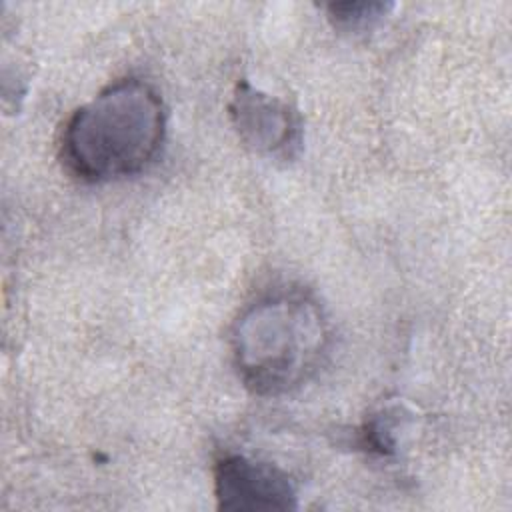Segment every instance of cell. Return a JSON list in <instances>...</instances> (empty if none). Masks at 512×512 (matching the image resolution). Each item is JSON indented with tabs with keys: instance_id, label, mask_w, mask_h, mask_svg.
<instances>
[{
	"instance_id": "obj_1",
	"label": "cell",
	"mask_w": 512,
	"mask_h": 512,
	"mask_svg": "<svg viewBox=\"0 0 512 512\" xmlns=\"http://www.w3.org/2000/svg\"><path fill=\"white\" fill-rule=\"evenodd\" d=\"M166 106L144 80L124 78L100 90L66 122L60 156L82 182L102 184L146 170L166 140Z\"/></svg>"
},
{
	"instance_id": "obj_2",
	"label": "cell",
	"mask_w": 512,
	"mask_h": 512,
	"mask_svg": "<svg viewBox=\"0 0 512 512\" xmlns=\"http://www.w3.org/2000/svg\"><path fill=\"white\" fill-rule=\"evenodd\" d=\"M330 344L322 306L308 292L280 290L250 304L232 328V356L244 386L282 396L308 382Z\"/></svg>"
},
{
	"instance_id": "obj_3",
	"label": "cell",
	"mask_w": 512,
	"mask_h": 512,
	"mask_svg": "<svg viewBox=\"0 0 512 512\" xmlns=\"http://www.w3.org/2000/svg\"><path fill=\"white\" fill-rule=\"evenodd\" d=\"M238 138L256 154L292 160L302 148L300 114L284 100L240 82L228 104Z\"/></svg>"
},
{
	"instance_id": "obj_4",
	"label": "cell",
	"mask_w": 512,
	"mask_h": 512,
	"mask_svg": "<svg viewBox=\"0 0 512 512\" xmlns=\"http://www.w3.org/2000/svg\"><path fill=\"white\" fill-rule=\"evenodd\" d=\"M214 496L220 510H294L292 478L268 464L240 454L224 456L214 466Z\"/></svg>"
},
{
	"instance_id": "obj_5",
	"label": "cell",
	"mask_w": 512,
	"mask_h": 512,
	"mask_svg": "<svg viewBox=\"0 0 512 512\" xmlns=\"http://www.w3.org/2000/svg\"><path fill=\"white\" fill-rule=\"evenodd\" d=\"M328 18L332 24L344 32L370 30L382 16L392 10L386 2H338L328 4Z\"/></svg>"
}]
</instances>
